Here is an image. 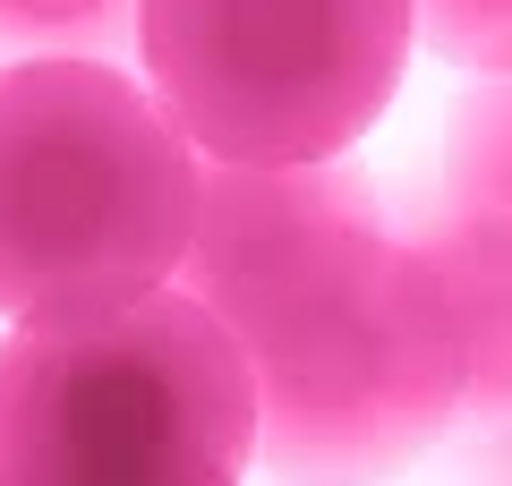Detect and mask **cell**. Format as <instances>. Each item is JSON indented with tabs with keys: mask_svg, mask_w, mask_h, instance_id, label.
<instances>
[{
	"mask_svg": "<svg viewBox=\"0 0 512 486\" xmlns=\"http://www.w3.org/2000/svg\"><path fill=\"white\" fill-rule=\"evenodd\" d=\"M256 452L274 469L402 461L461 418V350L419 231H393L325 265L291 307L256 324Z\"/></svg>",
	"mask_w": 512,
	"mask_h": 486,
	"instance_id": "obj_3",
	"label": "cell"
},
{
	"mask_svg": "<svg viewBox=\"0 0 512 486\" xmlns=\"http://www.w3.org/2000/svg\"><path fill=\"white\" fill-rule=\"evenodd\" d=\"M205 154L111 52L0 69V316L69 324L180 282Z\"/></svg>",
	"mask_w": 512,
	"mask_h": 486,
	"instance_id": "obj_1",
	"label": "cell"
},
{
	"mask_svg": "<svg viewBox=\"0 0 512 486\" xmlns=\"http://www.w3.org/2000/svg\"><path fill=\"white\" fill-rule=\"evenodd\" d=\"M419 43L470 77H512V0H410Z\"/></svg>",
	"mask_w": 512,
	"mask_h": 486,
	"instance_id": "obj_8",
	"label": "cell"
},
{
	"mask_svg": "<svg viewBox=\"0 0 512 486\" xmlns=\"http://www.w3.org/2000/svg\"><path fill=\"white\" fill-rule=\"evenodd\" d=\"M427 282H436L444 316H453L461 350V418H512V248L487 231H470L461 214H444L436 231H419Z\"/></svg>",
	"mask_w": 512,
	"mask_h": 486,
	"instance_id": "obj_5",
	"label": "cell"
},
{
	"mask_svg": "<svg viewBox=\"0 0 512 486\" xmlns=\"http://www.w3.org/2000/svg\"><path fill=\"white\" fill-rule=\"evenodd\" d=\"M410 43V0H137L146 86L222 162L350 154L402 94Z\"/></svg>",
	"mask_w": 512,
	"mask_h": 486,
	"instance_id": "obj_4",
	"label": "cell"
},
{
	"mask_svg": "<svg viewBox=\"0 0 512 486\" xmlns=\"http://www.w3.org/2000/svg\"><path fill=\"white\" fill-rule=\"evenodd\" d=\"M444 214L512 248V77H487V94L461 111L444 154Z\"/></svg>",
	"mask_w": 512,
	"mask_h": 486,
	"instance_id": "obj_6",
	"label": "cell"
},
{
	"mask_svg": "<svg viewBox=\"0 0 512 486\" xmlns=\"http://www.w3.org/2000/svg\"><path fill=\"white\" fill-rule=\"evenodd\" d=\"M120 35H137V0H0V43L111 52Z\"/></svg>",
	"mask_w": 512,
	"mask_h": 486,
	"instance_id": "obj_7",
	"label": "cell"
},
{
	"mask_svg": "<svg viewBox=\"0 0 512 486\" xmlns=\"http://www.w3.org/2000/svg\"><path fill=\"white\" fill-rule=\"evenodd\" d=\"M256 461V367L188 282L0 342V486H222Z\"/></svg>",
	"mask_w": 512,
	"mask_h": 486,
	"instance_id": "obj_2",
	"label": "cell"
}]
</instances>
